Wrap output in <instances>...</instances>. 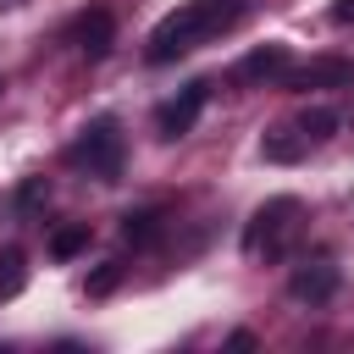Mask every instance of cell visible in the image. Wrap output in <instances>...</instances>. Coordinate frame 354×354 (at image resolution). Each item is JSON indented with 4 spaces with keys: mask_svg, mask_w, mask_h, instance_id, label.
Instances as JSON below:
<instances>
[{
    "mask_svg": "<svg viewBox=\"0 0 354 354\" xmlns=\"http://www.w3.org/2000/svg\"><path fill=\"white\" fill-rule=\"evenodd\" d=\"M66 166L72 171H88L100 183H116L122 177V127L116 116H94L72 144H66Z\"/></svg>",
    "mask_w": 354,
    "mask_h": 354,
    "instance_id": "obj_3",
    "label": "cell"
},
{
    "mask_svg": "<svg viewBox=\"0 0 354 354\" xmlns=\"http://www.w3.org/2000/svg\"><path fill=\"white\" fill-rule=\"evenodd\" d=\"M299 227H304V205H299L293 194L266 199V205L249 216V227H243V254H249V260H282V254L293 249Z\"/></svg>",
    "mask_w": 354,
    "mask_h": 354,
    "instance_id": "obj_2",
    "label": "cell"
},
{
    "mask_svg": "<svg viewBox=\"0 0 354 354\" xmlns=\"http://www.w3.org/2000/svg\"><path fill=\"white\" fill-rule=\"evenodd\" d=\"M348 83H354V61H343V55H321V61H310V66H288V72H282V88H293V94L348 88Z\"/></svg>",
    "mask_w": 354,
    "mask_h": 354,
    "instance_id": "obj_5",
    "label": "cell"
},
{
    "mask_svg": "<svg viewBox=\"0 0 354 354\" xmlns=\"http://www.w3.org/2000/svg\"><path fill=\"white\" fill-rule=\"evenodd\" d=\"M122 238L127 243H155L160 238V210H127L122 216Z\"/></svg>",
    "mask_w": 354,
    "mask_h": 354,
    "instance_id": "obj_11",
    "label": "cell"
},
{
    "mask_svg": "<svg viewBox=\"0 0 354 354\" xmlns=\"http://www.w3.org/2000/svg\"><path fill=\"white\" fill-rule=\"evenodd\" d=\"M288 72V44H260V50H249L243 61H238V83H271V77H282Z\"/></svg>",
    "mask_w": 354,
    "mask_h": 354,
    "instance_id": "obj_8",
    "label": "cell"
},
{
    "mask_svg": "<svg viewBox=\"0 0 354 354\" xmlns=\"http://www.w3.org/2000/svg\"><path fill=\"white\" fill-rule=\"evenodd\" d=\"M332 22H354V0H337L332 6Z\"/></svg>",
    "mask_w": 354,
    "mask_h": 354,
    "instance_id": "obj_16",
    "label": "cell"
},
{
    "mask_svg": "<svg viewBox=\"0 0 354 354\" xmlns=\"http://www.w3.org/2000/svg\"><path fill=\"white\" fill-rule=\"evenodd\" d=\"M243 17V0H188V6H177V11H166L160 22H155V33H149V61L155 66H166V61H177V55H188V50H199L205 39H216V33H227L232 22Z\"/></svg>",
    "mask_w": 354,
    "mask_h": 354,
    "instance_id": "obj_1",
    "label": "cell"
},
{
    "mask_svg": "<svg viewBox=\"0 0 354 354\" xmlns=\"http://www.w3.org/2000/svg\"><path fill=\"white\" fill-rule=\"evenodd\" d=\"M205 105H210V83H188V88L171 94L166 105H155V133H160V138H183V133H194V122H199Z\"/></svg>",
    "mask_w": 354,
    "mask_h": 354,
    "instance_id": "obj_4",
    "label": "cell"
},
{
    "mask_svg": "<svg viewBox=\"0 0 354 354\" xmlns=\"http://www.w3.org/2000/svg\"><path fill=\"white\" fill-rule=\"evenodd\" d=\"M111 39H116V22H111V11H105V6H88V11L72 22V44H77L88 61H100V55L111 50Z\"/></svg>",
    "mask_w": 354,
    "mask_h": 354,
    "instance_id": "obj_7",
    "label": "cell"
},
{
    "mask_svg": "<svg viewBox=\"0 0 354 354\" xmlns=\"http://www.w3.org/2000/svg\"><path fill=\"white\" fill-rule=\"evenodd\" d=\"M44 194H50V188H44L39 177H28V183L17 188V210H39V205H44Z\"/></svg>",
    "mask_w": 354,
    "mask_h": 354,
    "instance_id": "obj_15",
    "label": "cell"
},
{
    "mask_svg": "<svg viewBox=\"0 0 354 354\" xmlns=\"http://www.w3.org/2000/svg\"><path fill=\"white\" fill-rule=\"evenodd\" d=\"M116 282H122V260H105V266H100V271L88 277V293H94V299H105V293H111Z\"/></svg>",
    "mask_w": 354,
    "mask_h": 354,
    "instance_id": "obj_14",
    "label": "cell"
},
{
    "mask_svg": "<svg viewBox=\"0 0 354 354\" xmlns=\"http://www.w3.org/2000/svg\"><path fill=\"white\" fill-rule=\"evenodd\" d=\"M77 249H88V221H72V227H55L50 232V254L55 260H72Z\"/></svg>",
    "mask_w": 354,
    "mask_h": 354,
    "instance_id": "obj_12",
    "label": "cell"
},
{
    "mask_svg": "<svg viewBox=\"0 0 354 354\" xmlns=\"http://www.w3.org/2000/svg\"><path fill=\"white\" fill-rule=\"evenodd\" d=\"M22 282H28V260H22V249H0V304L17 299Z\"/></svg>",
    "mask_w": 354,
    "mask_h": 354,
    "instance_id": "obj_10",
    "label": "cell"
},
{
    "mask_svg": "<svg viewBox=\"0 0 354 354\" xmlns=\"http://www.w3.org/2000/svg\"><path fill=\"white\" fill-rule=\"evenodd\" d=\"M304 149H310V138H304L299 127H271V133L260 138V155H266V160H277V166H288V160H299Z\"/></svg>",
    "mask_w": 354,
    "mask_h": 354,
    "instance_id": "obj_9",
    "label": "cell"
},
{
    "mask_svg": "<svg viewBox=\"0 0 354 354\" xmlns=\"http://www.w3.org/2000/svg\"><path fill=\"white\" fill-rule=\"evenodd\" d=\"M288 293H293L299 304H326V299L337 293V266H332V260H299L293 277H288Z\"/></svg>",
    "mask_w": 354,
    "mask_h": 354,
    "instance_id": "obj_6",
    "label": "cell"
},
{
    "mask_svg": "<svg viewBox=\"0 0 354 354\" xmlns=\"http://www.w3.org/2000/svg\"><path fill=\"white\" fill-rule=\"evenodd\" d=\"M299 133H304L310 144H321V138H332V133H337V111H326V105H310V111L299 116Z\"/></svg>",
    "mask_w": 354,
    "mask_h": 354,
    "instance_id": "obj_13",
    "label": "cell"
}]
</instances>
